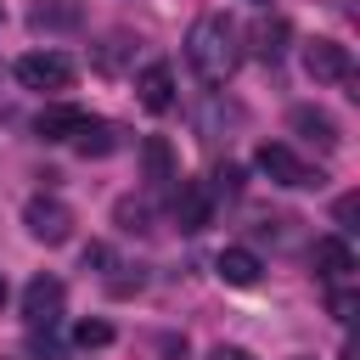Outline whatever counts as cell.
Wrapping results in <instances>:
<instances>
[{
	"label": "cell",
	"instance_id": "cell-1",
	"mask_svg": "<svg viewBox=\"0 0 360 360\" xmlns=\"http://www.w3.org/2000/svg\"><path fill=\"white\" fill-rule=\"evenodd\" d=\"M186 62L202 84H225L236 68H242V28L225 17V11H208L191 22L186 34Z\"/></svg>",
	"mask_w": 360,
	"mask_h": 360
},
{
	"label": "cell",
	"instance_id": "cell-2",
	"mask_svg": "<svg viewBox=\"0 0 360 360\" xmlns=\"http://www.w3.org/2000/svg\"><path fill=\"white\" fill-rule=\"evenodd\" d=\"M253 163H259V174H270L276 186H292V191H304V186H326V174H321L315 163H304L287 141H264V146L253 152Z\"/></svg>",
	"mask_w": 360,
	"mask_h": 360
},
{
	"label": "cell",
	"instance_id": "cell-3",
	"mask_svg": "<svg viewBox=\"0 0 360 360\" xmlns=\"http://www.w3.org/2000/svg\"><path fill=\"white\" fill-rule=\"evenodd\" d=\"M11 73H17L22 90H39V96H45V90H68L79 68H73V56H62V51H28V56H17Z\"/></svg>",
	"mask_w": 360,
	"mask_h": 360
},
{
	"label": "cell",
	"instance_id": "cell-4",
	"mask_svg": "<svg viewBox=\"0 0 360 360\" xmlns=\"http://www.w3.org/2000/svg\"><path fill=\"white\" fill-rule=\"evenodd\" d=\"M22 225H28V236L34 242H45V248H62L68 236H73V208L62 202V197H28L22 202Z\"/></svg>",
	"mask_w": 360,
	"mask_h": 360
},
{
	"label": "cell",
	"instance_id": "cell-5",
	"mask_svg": "<svg viewBox=\"0 0 360 360\" xmlns=\"http://www.w3.org/2000/svg\"><path fill=\"white\" fill-rule=\"evenodd\" d=\"M62 304H68V287L56 276H34L22 287V321H28V332H51L62 321Z\"/></svg>",
	"mask_w": 360,
	"mask_h": 360
},
{
	"label": "cell",
	"instance_id": "cell-6",
	"mask_svg": "<svg viewBox=\"0 0 360 360\" xmlns=\"http://www.w3.org/2000/svg\"><path fill=\"white\" fill-rule=\"evenodd\" d=\"M304 73H309L315 84H349V79H354V56H349V45H338V39H309V45H304Z\"/></svg>",
	"mask_w": 360,
	"mask_h": 360
},
{
	"label": "cell",
	"instance_id": "cell-7",
	"mask_svg": "<svg viewBox=\"0 0 360 360\" xmlns=\"http://www.w3.org/2000/svg\"><path fill=\"white\" fill-rule=\"evenodd\" d=\"M309 270H315V281H326V287L349 281V276H354V248H349V236H315Z\"/></svg>",
	"mask_w": 360,
	"mask_h": 360
},
{
	"label": "cell",
	"instance_id": "cell-8",
	"mask_svg": "<svg viewBox=\"0 0 360 360\" xmlns=\"http://www.w3.org/2000/svg\"><path fill=\"white\" fill-rule=\"evenodd\" d=\"M169 214H174L180 231H202V225L214 219V191H208V180H180Z\"/></svg>",
	"mask_w": 360,
	"mask_h": 360
},
{
	"label": "cell",
	"instance_id": "cell-9",
	"mask_svg": "<svg viewBox=\"0 0 360 360\" xmlns=\"http://www.w3.org/2000/svg\"><path fill=\"white\" fill-rule=\"evenodd\" d=\"M135 101H141L146 112H169V107H174V68H169V62H146V68L135 73Z\"/></svg>",
	"mask_w": 360,
	"mask_h": 360
},
{
	"label": "cell",
	"instance_id": "cell-10",
	"mask_svg": "<svg viewBox=\"0 0 360 360\" xmlns=\"http://www.w3.org/2000/svg\"><path fill=\"white\" fill-rule=\"evenodd\" d=\"M287 129L298 135V141H309V146H321V152H332L343 135H338V118L332 112H321V107H292L287 112Z\"/></svg>",
	"mask_w": 360,
	"mask_h": 360
},
{
	"label": "cell",
	"instance_id": "cell-11",
	"mask_svg": "<svg viewBox=\"0 0 360 360\" xmlns=\"http://www.w3.org/2000/svg\"><path fill=\"white\" fill-rule=\"evenodd\" d=\"M84 107H73V101H56V107H39V118H34V135L39 141H73L79 129H84Z\"/></svg>",
	"mask_w": 360,
	"mask_h": 360
},
{
	"label": "cell",
	"instance_id": "cell-12",
	"mask_svg": "<svg viewBox=\"0 0 360 360\" xmlns=\"http://www.w3.org/2000/svg\"><path fill=\"white\" fill-rule=\"evenodd\" d=\"M118 146H124V129L107 124V118H84V129L73 135V152L79 158H112Z\"/></svg>",
	"mask_w": 360,
	"mask_h": 360
},
{
	"label": "cell",
	"instance_id": "cell-13",
	"mask_svg": "<svg viewBox=\"0 0 360 360\" xmlns=\"http://www.w3.org/2000/svg\"><path fill=\"white\" fill-rule=\"evenodd\" d=\"M214 270H219V281H225V287H253V281L264 276V264H259V253H253V248H219Z\"/></svg>",
	"mask_w": 360,
	"mask_h": 360
},
{
	"label": "cell",
	"instance_id": "cell-14",
	"mask_svg": "<svg viewBox=\"0 0 360 360\" xmlns=\"http://www.w3.org/2000/svg\"><path fill=\"white\" fill-rule=\"evenodd\" d=\"M248 39H253L248 51H253L259 62H281V56H287V39H292V28H287V17H259Z\"/></svg>",
	"mask_w": 360,
	"mask_h": 360
},
{
	"label": "cell",
	"instance_id": "cell-15",
	"mask_svg": "<svg viewBox=\"0 0 360 360\" xmlns=\"http://www.w3.org/2000/svg\"><path fill=\"white\" fill-rule=\"evenodd\" d=\"M141 163H146V180H152V186L180 180V174H174V152H169L163 135H146V141H141Z\"/></svg>",
	"mask_w": 360,
	"mask_h": 360
},
{
	"label": "cell",
	"instance_id": "cell-16",
	"mask_svg": "<svg viewBox=\"0 0 360 360\" xmlns=\"http://www.w3.org/2000/svg\"><path fill=\"white\" fill-rule=\"evenodd\" d=\"M135 45H141L135 34H107V39L96 45V68H101V73H118V68L135 56Z\"/></svg>",
	"mask_w": 360,
	"mask_h": 360
},
{
	"label": "cell",
	"instance_id": "cell-17",
	"mask_svg": "<svg viewBox=\"0 0 360 360\" xmlns=\"http://www.w3.org/2000/svg\"><path fill=\"white\" fill-rule=\"evenodd\" d=\"M112 219H118L124 231H152V202H146V197H118Z\"/></svg>",
	"mask_w": 360,
	"mask_h": 360
},
{
	"label": "cell",
	"instance_id": "cell-18",
	"mask_svg": "<svg viewBox=\"0 0 360 360\" xmlns=\"http://www.w3.org/2000/svg\"><path fill=\"white\" fill-rule=\"evenodd\" d=\"M326 309H332V321H343V326H349V321H354V309H360V292L338 281V287L326 292Z\"/></svg>",
	"mask_w": 360,
	"mask_h": 360
},
{
	"label": "cell",
	"instance_id": "cell-19",
	"mask_svg": "<svg viewBox=\"0 0 360 360\" xmlns=\"http://www.w3.org/2000/svg\"><path fill=\"white\" fill-rule=\"evenodd\" d=\"M332 219H338V236H354V231H360V197H354V191H343V197H338V208H332Z\"/></svg>",
	"mask_w": 360,
	"mask_h": 360
},
{
	"label": "cell",
	"instance_id": "cell-20",
	"mask_svg": "<svg viewBox=\"0 0 360 360\" xmlns=\"http://www.w3.org/2000/svg\"><path fill=\"white\" fill-rule=\"evenodd\" d=\"M73 343H79V349H107V343H112V326H107V321H79V326H73Z\"/></svg>",
	"mask_w": 360,
	"mask_h": 360
},
{
	"label": "cell",
	"instance_id": "cell-21",
	"mask_svg": "<svg viewBox=\"0 0 360 360\" xmlns=\"http://www.w3.org/2000/svg\"><path fill=\"white\" fill-rule=\"evenodd\" d=\"M208 191H214V197H236V191H242V169H236V163H225V169L214 174V186H208Z\"/></svg>",
	"mask_w": 360,
	"mask_h": 360
},
{
	"label": "cell",
	"instance_id": "cell-22",
	"mask_svg": "<svg viewBox=\"0 0 360 360\" xmlns=\"http://www.w3.org/2000/svg\"><path fill=\"white\" fill-rule=\"evenodd\" d=\"M90 264H96V270H107V264H112V248L90 242V248H84V270H90Z\"/></svg>",
	"mask_w": 360,
	"mask_h": 360
},
{
	"label": "cell",
	"instance_id": "cell-23",
	"mask_svg": "<svg viewBox=\"0 0 360 360\" xmlns=\"http://www.w3.org/2000/svg\"><path fill=\"white\" fill-rule=\"evenodd\" d=\"M208 360H253V354H248V349H236V343H219Z\"/></svg>",
	"mask_w": 360,
	"mask_h": 360
},
{
	"label": "cell",
	"instance_id": "cell-24",
	"mask_svg": "<svg viewBox=\"0 0 360 360\" xmlns=\"http://www.w3.org/2000/svg\"><path fill=\"white\" fill-rule=\"evenodd\" d=\"M6 292H11V287H6V276H0V304H6Z\"/></svg>",
	"mask_w": 360,
	"mask_h": 360
}]
</instances>
